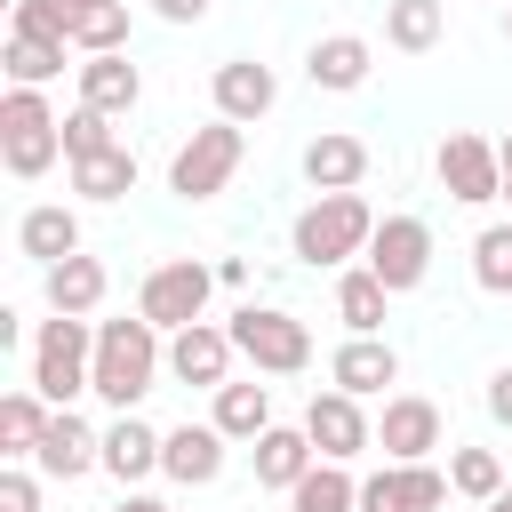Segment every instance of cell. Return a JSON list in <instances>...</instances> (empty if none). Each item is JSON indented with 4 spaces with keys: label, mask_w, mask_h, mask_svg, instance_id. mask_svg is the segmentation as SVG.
Returning <instances> with one entry per match:
<instances>
[{
    "label": "cell",
    "mask_w": 512,
    "mask_h": 512,
    "mask_svg": "<svg viewBox=\"0 0 512 512\" xmlns=\"http://www.w3.org/2000/svg\"><path fill=\"white\" fill-rule=\"evenodd\" d=\"M440 32H448V8H440V0H392V8H384V40H392L400 56H424Z\"/></svg>",
    "instance_id": "obj_25"
},
{
    "label": "cell",
    "mask_w": 512,
    "mask_h": 512,
    "mask_svg": "<svg viewBox=\"0 0 512 512\" xmlns=\"http://www.w3.org/2000/svg\"><path fill=\"white\" fill-rule=\"evenodd\" d=\"M240 152H248V136H240L232 120H208V128H192V136L176 144V160H168V192H184V200H216V192L232 184Z\"/></svg>",
    "instance_id": "obj_6"
},
{
    "label": "cell",
    "mask_w": 512,
    "mask_h": 512,
    "mask_svg": "<svg viewBox=\"0 0 512 512\" xmlns=\"http://www.w3.org/2000/svg\"><path fill=\"white\" fill-rule=\"evenodd\" d=\"M280 104V80H272V64H256V56H232V64H216V120H264Z\"/></svg>",
    "instance_id": "obj_12"
},
{
    "label": "cell",
    "mask_w": 512,
    "mask_h": 512,
    "mask_svg": "<svg viewBox=\"0 0 512 512\" xmlns=\"http://www.w3.org/2000/svg\"><path fill=\"white\" fill-rule=\"evenodd\" d=\"M504 40H512V8H504Z\"/></svg>",
    "instance_id": "obj_42"
},
{
    "label": "cell",
    "mask_w": 512,
    "mask_h": 512,
    "mask_svg": "<svg viewBox=\"0 0 512 512\" xmlns=\"http://www.w3.org/2000/svg\"><path fill=\"white\" fill-rule=\"evenodd\" d=\"M472 280H480L488 296H512V224H488V232L472 240Z\"/></svg>",
    "instance_id": "obj_32"
},
{
    "label": "cell",
    "mask_w": 512,
    "mask_h": 512,
    "mask_svg": "<svg viewBox=\"0 0 512 512\" xmlns=\"http://www.w3.org/2000/svg\"><path fill=\"white\" fill-rule=\"evenodd\" d=\"M96 304H104V264H96V256H64V264H48V312L88 320Z\"/></svg>",
    "instance_id": "obj_22"
},
{
    "label": "cell",
    "mask_w": 512,
    "mask_h": 512,
    "mask_svg": "<svg viewBox=\"0 0 512 512\" xmlns=\"http://www.w3.org/2000/svg\"><path fill=\"white\" fill-rule=\"evenodd\" d=\"M304 176H312V192H352L368 176V144L360 136H312L304 144Z\"/></svg>",
    "instance_id": "obj_18"
},
{
    "label": "cell",
    "mask_w": 512,
    "mask_h": 512,
    "mask_svg": "<svg viewBox=\"0 0 512 512\" xmlns=\"http://www.w3.org/2000/svg\"><path fill=\"white\" fill-rule=\"evenodd\" d=\"M152 8H160L168 24H200V16H208V0H152Z\"/></svg>",
    "instance_id": "obj_38"
},
{
    "label": "cell",
    "mask_w": 512,
    "mask_h": 512,
    "mask_svg": "<svg viewBox=\"0 0 512 512\" xmlns=\"http://www.w3.org/2000/svg\"><path fill=\"white\" fill-rule=\"evenodd\" d=\"M312 456H320V448H312L304 432H280V424H272V432L256 440V480H264V488H296V480L312 472Z\"/></svg>",
    "instance_id": "obj_24"
},
{
    "label": "cell",
    "mask_w": 512,
    "mask_h": 512,
    "mask_svg": "<svg viewBox=\"0 0 512 512\" xmlns=\"http://www.w3.org/2000/svg\"><path fill=\"white\" fill-rule=\"evenodd\" d=\"M368 240H376V216H368L360 192H320V200L296 216V256H304V264H344V256H360Z\"/></svg>",
    "instance_id": "obj_4"
},
{
    "label": "cell",
    "mask_w": 512,
    "mask_h": 512,
    "mask_svg": "<svg viewBox=\"0 0 512 512\" xmlns=\"http://www.w3.org/2000/svg\"><path fill=\"white\" fill-rule=\"evenodd\" d=\"M136 96H144V80H136L128 56H88V64H80V104H88V112L120 120V112H136Z\"/></svg>",
    "instance_id": "obj_17"
},
{
    "label": "cell",
    "mask_w": 512,
    "mask_h": 512,
    "mask_svg": "<svg viewBox=\"0 0 512 512\" xmlns=\"http://www.w3.org/2000/svg\"><path fill=\"white\" fill-rule=\"evenodd\" d=\"M360 504V480L344 464H312L296 488H288V512H352Z\"/></svg>",
    "instance_id": "obj_27"
},
{
    "label": "cell",
    "mask_w": 512,
    "mask_h": 512,
    "mask_svg": "<svg viewBox=\"0 0 512 512\" xmlns=\"http://www.w3.org/2000/svg\"><path fill=\"white\" fill-rule=\"evenodd\" d=\"M496 160H504V176H512V136H504V144H496Z\"/></svg>",
    "instance_id": "obj_40"
},
{
    "label": "cell",
    "mask_w": 512,
    "mask_h": 512,
    "mask_svg": "<svg viewBox=\"0 0 512 512\" xmlns=\"http://www.w3.org/2000/svg\"><path fill=\"white\" fill-rule=\"evenodd\" d=\"M72 192H88V200H120V192H136V152L112 144V152H96V160H72Z\"/></svg>",
    "instance_id": "obj_28"
},
{
    "label": "cell",
    "mask_w": 512,
    "mask_h": 512,
    "mask_svg": "<svg viewBox=\"0 0 512 512\" xmlns=\"http://www.w3.org/2000/svg\"><path fill=\"white\" fill-rule=\"evenodd\" d=\"M440 184H448V200H464V208H480V200H504V160H496V144L488 136H448L440 144Z\"/></svg>",
    "instance_id": "obj_9"
},
{
    "label": "cell",
    "mask_w": 512,
    "mask_h": 512,
    "mask_svg": "<svg viewBox=\"0 0 512 512\" xmlns=\"http://www.w3.org/2000/svg\"><path fill=\"white\" fill-rule=\"evenodd\" d=\"M400 504H408V512H440V504H448V472H432V464H400Z\"/></svg>",
    "instance_id": "obj_35"
},
{
    "label": "cell",
    "mask_w": 512,
    "mask_h": 512,
    "mask_svg": "<svg viewBox=\"0 0 512 512\" xmlns=\"http://www.w3.org/2000/svg\"><path fill=\"white\" fill-rule=\"evenodd\" d=\"M96 152H112V120L104 112H64V160H96Z\"/></svg>",
    "instance_id": "obj_34"
},
{
    "label": "cell",
    "mask_w": 512,
    "mask_h": 512,
    "mask_svg": "<svg viewBox=\"0 0 512 512\" xmlns=\"http://www.w3.org/2000/svg\"><path fill=\"white\" fill-rule=\"evenodd\" d=\"M56 152H64V120L48 112V96L40 88H8L0 96V160H8V176H48Z\"/></svg>",
    "instance_id": "obj_3"
},
{
    "label": "cell",
    "mask_w": 512,
    "mask_h": 512,
    "mask_svg": "<svg viewBox=\"0 0 512 512\" xmlns=\"http://www.w3.org/2000/svg\"><path fill=\"white\" fill-rule=\"evenodd\" d=\"M384 296H392V288L360 264V272H344V280H336V320H344L352 336H376V328H384Z\"/></svg>",
    "instance_id": "obj_26"
},
{
    "label": "cell",
    "mask_w": 512,
    "mask_h": 512,
    "mask_svg": "<svg viewBox=\"0 0 512 512\" xmlns=\"http://www.w3.org/2000/svg\"><path fill=\"white\" fill-rule=\"evenodd\" d=\"M160 440H168V432H152L144 416H120V424L104 432V472H112V480H144V472H160Z\"/></svg>",
    "instance_id": "obj_20"
},
{
    "label": "cell",
    "mask_w": 512,
    "mask_h": 512,
    "mask_svg": "<svg viewBox=\"0 0 512 512\" xmlns=\"http://www.w3.org/2000/svg\"><path fill=\"white\" fill-rule=\"evenodd\" d=\"M504 200H512V176H504Z\"/></svg>",
    "instance_id": "obj_43"
},
{
    "label": "cell",
    "mask_w": 512,
    "mask_h": 512,
    "mask_svg": "<svg viewBox=\"0 0 512 512\" xmlns=\"http://www.w3.org/2000/svg\"><path fill=\"white\" fill-rule=\"evenodd\" d=\"M216 432L224 440H264L272 432V392L264 384H224L216 392Z\"/></svg>",
    "instance_id": "obj_23"
},
{
    "label": "cell",
    "mask_w": 512,
    "mask_h": 512,
    "mask_svg": "<svg viewBox=\"0 0 512 512\" xmlns=\"http://www.w3.org/2000/svg\"><path fill=\"white\" fill-rule=\"evenodd\" d=\"M160 376V328L152 320H96V368H88V392L112 400L120 416H136V400L152 392Z\"/></svg>",
    "instance_id": "obj_1"
},
{
    "label": "cell",
    "mask_w": 512,
    "mask_h": 512,
    "mask_svg": "<svg viewBox=\"0 0 512 512\" xmlns=\"http://www.w3.org/2000/svg\"><path fill=\"white\" fill-rule=\"evenodd\" d=\"M120 512H168L160 496H120Z\"/></svg>",
    "instance_id": "obj_39"
},
{
    "label": "cell",
    "mask_w": 512,
    "mask_h": 512,
    "mask_svg": "<svg viewBox=\"0 0 512 512\" xmlns=\"http://www.w3.org/2000/svg\"><path fill=\"white\" fill-rule=\"evenodd\" d=\"M448 488L472 496V504H496V496H504V464H496V448H456V456H448Z\"/></svg>",
    "instance_id": "obj_31"
},
{
    "label": "cell",
    "mask_w": 512,
    "mask_h": 512,
    "mask_svg": "<svg viewBox=\"0 0 512 512\" xmlns=\"http://www.w3.org/2000/svg\"><path fill=\"white\" fill-rule=\"evenodd\" d=\"M232 352L256 368V376H296L312 360V328L296 312H272V304H240L232 312Z\"/></svg>",
    "instance_id": "obj_5"
},
{
    "label": "cell",
    "mask_w": 512,
    "mask_h": 512,
    "mask_svg": "<svg viewBox=\"0 0 512 512\" xmlns=\"http://www.w3.org/2000/svg\"><path fill=\"white\" fill-rule=\"evenodd\" d=\"M48 416H56V408H48L40 392H8V400H0V448H8V456H32L40 432H48Z\"/></svg>",
    "instance_id": "obj_29"
},
{
    "label": "cell",
    "mask_w": 512,
    "mask_h": 512,
    "mask_svg": "<svg viewBox=\"0 0 512 512\" xmlns=\"http://www.w3.org/2000/svg\"><path fill=\"white\" fill-rule=\"evenodd\" d=\"M88 368H96V328L72 320V312L40 320V336H32V392L48 408H72V392H88Z\"/></svg>",
    "instance_id": "obj_2"
},
{
    "label": "cell",
    "mask_w": 512,
    "mask_h": 512,
    "mask_svg": "<svg viewBox=\"0 0 512 512\" xmlns=\"http://www.w3.org/2000/svg\"><path fill=\"white\" fill-rule=\"evenodd\" d=\"M120 40H128V0H104V8L72 32V48H88V56H120Z\"/></svg>",
    "instance_id": "obj_33"
},
{
    "label": "cell",
    "mask_w": 512,
    "mask_h": 512,
    "mask_svg": "<svg viewBox=\"0 0 512 512\" xmlns=\"http://www.w3.org/2000/svg\"><path fill=\"white\" fill-rule=\"evenodd\" d=\"M16 248L32 256V264H64V256H80V216L72 208H32L24 224H16Z\"/></svg>",
    "instance_id": "obj_19"
},
{
    "label": "cell",
    "mask_w": 512,
    "mask_h": 512,
    "mask_svg": "<svg viewBox=\"0 0 512 512\" xmlns=\"http://www.w3.org/2000/svg\"><path fill=\"white\" fill-rule=\"evenodd\" d=\"M0 512H40V488H32V472H0Z\"/></svg>",
    "instance_id": "obj_36"
},
{
    "label": "cell",
    "mask_w": 512,
    "mask_h": 512,
    "mask_svg": "<svg viewBox=\"0 0 512 512\" xmlns=\"http://www.w3.org/2000/svg\"><path fill=\"white\" fill-rule=\"evenodd\" d=\"M368 272H376L392 296L416 288V280L432 272V224H424V216H384L376 240H368Z\"/></svg>",
    "instance_id": "obj_8"
},
{
    "label": "cell",
    "mask_w": 512,
    "mask_h": 512,
    "mask_svg": "<svg viewBox=\"0 0 512 512\" xmlns=\"http://www.w3.org/2000/svg\"><path fill=\"white\" fill-rule=\"evenodd\" d=\"M160 472L184 480V488H208V480L224 472V432H216V424H176V432L160 440Z\"/></svg>",
    "instance_id": "obj_15"
},
{
    "label": "cell",
    "mask_w": 512,
    "mask_h": 512,
    "mask_svg": "<svg viewBox=\"0 0 512 512\" xmlns=\"http://www.w3.org/2000/svg\"><path fill=\"white\" fill-rule=\"evenodd\" d=\"M32 464H40L48 480H80L88 464H104V440H96L72 408H56V416H48V432H40V448H32Z\"/></svg>",
    "instance_id": "obj_14"
},
{
    "label": "cell",
    "mask_w": 512,
    "mask_h": 512,
    "mask_svg": "<svg viewBox=\"0 0 512 512\" xmlns=\"http://www.w3.org/2000/svg\"><path fill=\"white\" fill-rule=\"evenodd\" d=\"M328 376H336V392H352V400H368V392H384L392 376H400V352L384 344V336H352L336 360H328Z\"/></svg>",
    "instance_id": "obj_16"
},
{
    "label": "cell",
    "mask_w": 512,
    "mask_h": 512,
    "mask_svg": "<svg viewBox=\"0 0 512 512\" xmlns=\"http://www.w3.org/2000/svg\"><path fill=\"white\" fill-rule=\"evenodd\" d=\"M224 368H232V328L192 320V328L168 336V376H176V384H208V392H224Z\"/></svg>",
    "instance_id": "obj_11"
},
{
    "label": "cell",
    "mask_w": 512,
    "mask_h": 512,
    "mask_svg": "<svg viewBox=\"0 0 512 512\" xmlns=\"http://www.w3.org/2000/svg\"><path fill=\"white\" fill-rule=\"evenodd\" d=\"M304 72H312V88H360L368 80V40L360 32H328V40H312Z\"/></svg>",
    "instance_id": "obj_21"
},
{
    "label": "cell",
    "mask_w": 512,
    "mask_h": 512,
    "mask_svg": "<svg viewBox=\"0 0 512 512\" xmlns=\"http://www.w3.org/2000/svg\"><path fill=\"white\" fill-rule=\"evenodd\" d=\"M304 440L320 448V464H352L360 448H376V432H368V416H360L352 392H312V408H304Z\"/></svg>",
    "instance_id": "obj_10"
},
{
    "label": "cell",
    "mask_w": 512,
    "mask_h": 512,
    "mask_svg": "<svg viewBox=\"0 0 512 512\" xmlns=\"http://www.w3.org/2000/svg\"><path fill=\"white\" fill-rule=\"evenodd\" d=\"M208 288H216V272L208 264H192V256H168V264H152L144 272V296H136V320H152V328H192L200 312H208Z\"/></svg>",
    "instance_id": "obj_7"
},
{
    "label": "cell",
    "mask_w": 512,
    "mask_h": 512,
    "mask_svg": "<svg viewBox=\"0 0 512 512\" xmlns=\"http://www.w3.org/2000/svg\"><path fill=\"white\" fill-rule=\"evenodd\" d=\"M376 440H384V456H392V464H424V456L440 448V408H432V400H416V392H400V400H384Z\"/></svg>",
    "instance_id": "obj_13"
},
{
    "label": "cell",
    "mask_w": 512,
    "mask_h": 512,
    "mask_svg": "<svg viewBox=\"0 0 512 512\" xmlns=\"http://www.w3.org/2000/svg\"><path fill=\"white\" fill-rule=\"evenodd\" d=\"M488 512H512V480H504V496H496V504H488Z\"/></svg>",
    "instance_id": "obj_41"
},
{
    "label": "cell",
    "mask_w": 512,
    "mask_h": 512,
    "mask_svg": "<svg viewBox=\"0 0 512 512\" xmlns=\"http://www.w3.org/2000/svg\"><path fill=\"white\" fill-rule=\"evenodd\" d=\"M64 72V40H40V32H8V80L16 88H40Z\"/></svg>",
    "instance_id": "obj_30"
},
{
    "label": "cell",
    "mask_w": 512,
    "mask_h": 512,
    "mask_svg": "<svg viewBox=\"0 0 512 512\" xmlns=\"http://www.w3.org/2000/svg\"><path fill=\"white\" fill-rule=\"evenodd\" d=\"M488 416H496V424H512V368H496V376H488Z\"/></svg>",
    "instance_id": "obj_37"
}]
</instances>
